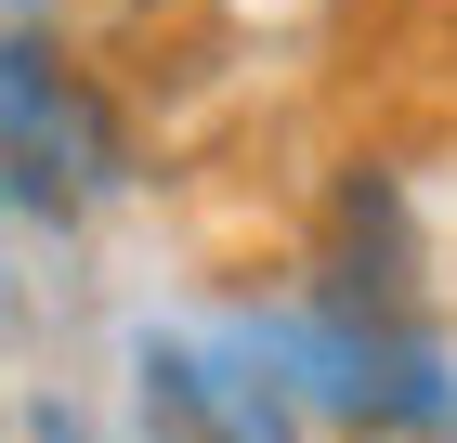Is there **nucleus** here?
Wrapping results in <instances>:
<instances>
[{
    "label": "nucleus",
    "mask_w": 457,
    "mask_h": 443,
    "mask_svg": "<svg viewBox=\"0 0 457 443\" xmlns=\"http://www.w3.org/2000/svg\"><path fill=\"white\" fill-rule=\"evenodd\" d=\"M236 352L275 378L287 405L366 417V431H431V417H445V365H431L405 326H379V313H275V326H248Z\"/></svg>",
    "instance_id": "1"
},
{
    "label": "nucleus",
    "mask_w": 457,
    "mask_h": 443,
    "mask_svg": "<svg viewBox=\"0 0 457 443\" xmlns=\"http://www.w3.org/2000/svg\"><path fill=\"white\" fill-rule=\"evenodd\" d=\"M144 431L157 443H301L287 391L248 352L222 365V352H183V340H144Z\"/></svg>",
    "instance_id": "2"
}]
</instances>
